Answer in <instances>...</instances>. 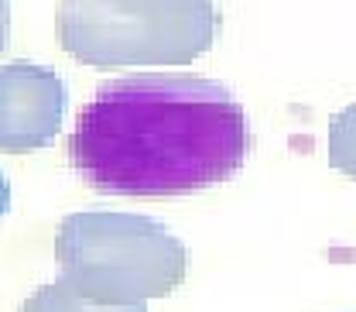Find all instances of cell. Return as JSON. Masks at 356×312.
Returning <instances> with one entry per match:
<instances>
[{"label":"cell","instance_id":"1","mask_svg":"<svg viewBox=\"0 0 356 312\" xmlns=\"http://www.w3.org/2000/svg\"><path fill=\"white\" fill-rule=\"evenodd\" d=\"M250 127L240 100L216 79L140 72L110 79L79 110L69 162L106 196H188L240 176Z\"/></svg>","mask_w":356,"mask_h":312},{"label":"cell","instance_id":"7","mask_svg":"<svg viewBox=\"0 0 356 312\" xmlns=\"http://www.w3.org/2000/svg\"><path fill=\"white\" fill-rule=\"evenodd\" d=\"M10 42V0H0V52Z\"/></svg>","mask_w":356,"mask_h":312},{"label":"cell","instance_id":"4","mask_svg":"<svg viewBox=\"0 0 356 312\" xmlns=\"http://www.w3.org/2000/svg\"><path fill=\"white\" fill-rule=\"evenodd\" d=\"M69 93L55 69L38 62L0 65V151L31 155L55 141Z\"/></svg>","mask_w":356,"mask_h":312},{"label":"cell","instance_id":"6","mask_svg":"<svg viewBox=\"0 0 356 312\" xmlns=\"http://www.w3.org/2000/svg\"><path fill=\"white\" fill-rule=\"evenodd\" d=\"M329 165L356 182V103L343 107L329 120Z\"/></svg>","mask_w":356,"mask_h":312},{"label":"cell","instance_id":"8","mask_svg":"<svg viewBox=\"0 0 356 312\" xmlns=\"http://www.w3.org/2000/svg\"><path fill=\"white\" fill-rule=\"evenodd\" d=\"M7 213H10V182L0 172V220H3Z\"/></svg>","mask_w":356,"mask_h":312},{"label":"cell","instance_id":"5","mask_svg":"<svg viewBox=\"0 0 356 312\" xmlns=\"http://www.w3.org/2000/svg\"><path fill=\"white\" fill-rule=\"evenodd\" d=\"M21 312H147L144 302H134V306H113V302H99V299H89L86 292H79L65 274H58L55 281L42 285L38 292H31Z\"/></svg>","mask_w":356,"mask_h":312},{"label":"cell","instance_id":"2","mask_svg":"<svg viewBox=\"0 0 356 312\" xmlns=\"http://www.w3.org/2000/svg\"><path fill=\"white\" fill-rule=\"evenodd\" d=\"M222 31L213 0H58L55 35L89 69L192 65Z\"/></svg>","mask_w":356,"mask_h":312},{"label":"cell","instance_id":"3","mask_svg":"<svg viewBox=\"0 0 356 312\" xmlns=\"http://www.w3.org/2000/svg\"><path fill=\"white\" fill-rule=\"evenodd\" d=\"M55 261L89 299L134 306L175 292L188 274V247L154 217L83 210L58 223Z\"/></svg>","mask_w":356,"mask_h":312}]
</instances>
